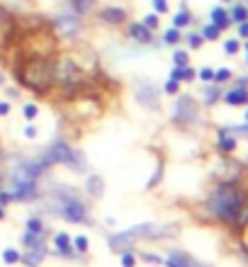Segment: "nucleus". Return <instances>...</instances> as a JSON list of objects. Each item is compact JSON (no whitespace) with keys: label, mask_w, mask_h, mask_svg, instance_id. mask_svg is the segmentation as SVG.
Wrapping results in <instances>:
<instances>
[{"label":"nucleus","mask_w":248,"mask_h":267,"mask_svg":"<svg viewBox=\"0 0 248 267\" xmlns=\"http://www.w3.org/2000/svg\"><path fill=\"white\" fill-rule=\"evenodd\" d=\"M12 76L34 95H49V90L54 88V58L46 54H22Z\"/></svg>","instance_id":"obj_1"},{"label":"nucleus","mask_w":248,"mask_h":267,"mask_svg":"<svg viewBox=\"0 0 248 267\" xmlns=\"http://www.w3.org/2000/svg\"><path fill=\"white\" fill-rule=\"evenodd\" d=\"M100 71L85 68V63L71 54L58 56L54 61V88H61L66 95H78L83 88H90Z\"/></svg>","instance_id":"obj_2"},{"label":"nucleus","mask_w":248,"mask_h":267,"mask_svg":"<svg viewBox=\"0 0 248 267\" xmlns=\"http://www.w3.org/2000/svg\"><path fill=\"white\" fill-rule=\"evenodd\" d=\"M243 202H246V197H243V192H241L234 182H222V185L212 192V197H209V212L214 214L219 221L234 226L238 212H241V207H243Z\"/></svg>","instance_id":"obj_3"},{"label":"nucleus","mask_w":248,"mask_h":267,"mask_svg":"<svg viewBox=\"0 0 248 267\" xmlns=\"http://www.w3.org/2000/svg\"><path fill=\"white\" fill-rule=\"evenodd\" d=\"M42 175V168L37 163H17L10 170L8 185H3L8 197L12 199H32L37 192V180Z\"/></svg>","instance_id":"obj_4"},{"label":"nucleus","mask_w":248,"mask_h":267,"mask_svg":"<svg viewBox=\"0 0 248 267\" xmlns=\"http://www.w3.org/2000/svg\"><path fill=\"white\" fill-rule=\"evenodd\" d=\"M37 165L42 170H46L51 165H68L73 173H85V158H83L80 151L71 148L66 141H54L49 146V151L37 160Z\"/></svg>","instance_id":"obj_5"},{"label":"nucleus","mask_w":248,"mask_h":267,"mask_svg":"<svg viewBox=\"0 0 248 267\" xmlns=\"http://www.w3.org/2000/svg\"><path fill=\"white\" fill-rule=\"evenodd\" d=\"M54 194V212L58 216H64L66 221L71 223H85L88 221V207L80 202L78 192L76 189H68V187H58L51 192Z\"/></svg>","instance_id":"obj_6"},{"label":"nucleus","mask_w":248,"mask_h":267,"mask_svg":"<svg viewBox=\"0 0 248 267\" xmlns=\"http://www.w3.org/2000/svg\"><path fill=\"white\" fill-rule=\"evenodd\" d=\"M83 17L76 15L73 10H66V12H58L56 17L51 20V32L54 37L58 39H76L80 32H83Z\"/></svg>","instance_id":"obj_7"},{"label":"nucleus","mask_w":248,"mask_h":267,"mask_svg":"<svg viewBox=\"0 0 248 267\" xmlns=\"http://www.w3.org/2000/svg\"><path fill=\"white\" fill-rule=\"evenodd\" d=\"M197 114H200V110H197V102L192 100L190 95H180V97L175 100V105H173V119H175L178 124L197 122Z\"/></svg>","instance_id":"obj_8"},{"label":"nucleus","mask_w":248,"mask_h":267,"mask_svg":"<svg viewBox=\"0 0 248 267\" xmlns=\"http://www.w3.org/2000/svg\"><path fill=\"white\" fill-rule=\"evenodd\" d=\"M134 97L141 107L146 110H158V90L148 83V80H139L134 90Z\"/></svg>","instance_id":"obj_9"},{"label":"nucleus","mask_w":248,"mask_h":267,"mask_svg":"<svg viewBox=\"0 0 248 267\" xmlns=\"http://www.w3.org/2000/svg\"><path fill=\"white\" fill-rule=\"evenodd\" d=\"M95 17H98L102 24L119 27V24L127 22V10H124V8H119V5H107V8H100Z\"/></svg>","instance_id":"obj_10"},{"label":"nucleus","mask_w":248,"mask_h":267,"mask_svg":"<svg viewBox=\"0 0 248 267\" xmlns=\"http://www.w3.org/2000/svg\"><path fill=\"white\" fill-rule=\"evenodd\" d=\"M127 34H129V39L136 42V44H144V46L153 44V32L144 22H132L127 27Z\"/></svg>","instance_id":"obj_11"},{"label":"nucleus","mask_w":248,"mask_h":267,"mask_svg":"<svg viewBox=\"0 0 248 267\" xmlns=\"http://www.w3.org/2000/svg\"><path fill=\"white\" fill-rule=\"evenodd\" d=\"M54 248H56L58 255H64V257L73 255V243H71V236L64 233V231H58V233L54 236Z\"/></svg>","instance_id":"obj_12"},{"label":"nucleus","mask_w":248,"mask_h":267,"mask_svg":"<svg viewBox=\"0 0 248 267\" xmlns=\"http://www.w3.org/2000/svg\"><path fill=\"white\" fill-rule=\"evenodd\" d=\"M224 102L226 105H234V107H241V105H248V90L246 88H234V90H229L224 95Z\"/></svg>","instance_id":"obj_13"},{"label":"nucleus","mask_w":248,"mask_h":267,"mask_svg":"<svg viewBox=\"0 0 248 267\" xmlns=\"http://www.w3.org/2000/svg\"><path fill=\"white\" fill-rule=\"evenodd\" d=\"M132 241H134V236L129 233H119V236H112L110 238V248H112L114 253H124V250H129L132 248Z\"/></svg>","instance_id":"obj_14"},{"label":"nucleus","mask_w":248,"mask_h":267,"mask_svg":"<svg viewBox=\"0 0 248 267\" xmlns=\"http://www.w3.org/2000/svg\"><path fill=\"white\" fill-rule=\"evenodd\" d=\"M95 5H98V0H68V10H73L80 17H85L90 10H95Z\"/></svg>","instance_id":"obj_15"},{"label":"nucleus","mask_w":248,"mask_h":267,"mask_svg":"<svg viewBox=\"0 0 248 267\" xmlns=\"http://www.w3.org/2000/svg\"><path fill=\"white\" fill-rule=\"evenodd\" d=\"M209 17H212V24H216L219 29H226V27L231 24V17H229V10H224L222 5H216V8H212V12H209Z\"/></svg>","instance_id":"obj_16"},{"label":"nucleus","mask_w":248,"mask_h":267,"mask_svg":"<svg viewBox=\"0 0 248 267\" xmlns=\"http://www.w3.org/2000/svg\"><path fill=\"white\" fill-rule=\"evenodd\" d=\"M190 24H192V15H190V10H188V5L182 3L180 10L173 15V27H178V29H185V27H190Z\"/></svg>","instance_id":"obj_17"},{"label":"nucleus","mask_w":248,"mask_h":267,"mask_svg":"<svg viewBox=\"0 0 248 267\" xmlns=\"http://www.w3.org/2000/svg\"><path fill=\"white\" fill-rule=\"evenodd\" d=\"M22 243L29 248V250H44V233H32L27 231L22 236Z\"/></svg>","instance_id":"obj_18"},{"label":"nucleus","mask_w":248,"mask_h":267,"mask_svg":"<svg viewBox=\"0 0 248 267\" xmlns=\"http://www.w3.org/2000/svg\"><path fill=\"white\" fill-rule=\"evenodd\" d=\"M236 148V139L229 136V129H219V151L224 153H231Z\"/></svg>","instance_id":"obj_19"},{"label":"nucleus","mask_w":248,"mask_h":267,"mask_svg":"<svg viewBox=\"0 0 248 267\" xmlns=\"http://www.w3.org/2000/svg\"><path fill=\"white\" fill-rule=\"evenodd\" d=\"M42 260H44V250H27V253L20 257V262H24L27 267H39Z\"/></svg>","instance_id":"obj_20"},{"label":"nucleus","mask_w":248,"mask_h":267,"mask_svg":"<svg viewBox=\"0 0 248 267\" xmlns=\"http://www.w3.org/2000/svg\"><path fill=\"white\" fill-rule=\"evenodd\" d=\"M229 17H231V22H246L248 20V8L243 5V3H236L231 10H229Z\"/></svg>","instance_id":"obj_21"},{"label":"nucleus","mask_w":248,"mask_h":267,"mask_svg":"<svg viewBox=\"0 0 248 267\" xmlns=\"http://www.w3.org/2000/svg\"><path fill=\"white\" fill-rule=\"evenodd\" d=\"M180 39H182V34L178 27H170V29H166L163 32V44H168V46H175V44H180Z\"/></svg>","instance_id":"obj_22"},{"label":"nucleus","mask_w":248,"mask_h":267,"mask_svg":"<svg viewBox=\"0 0 248 267\" xmlns=\"http://www.w3.org/2000/svg\"><path fill=\"white\" fill-rule=\"evenodd\" d=\"M88 192H90L92 197H100L102 192H105L102 178H98V175H90V178H88Z\"/></svg>","instance_id":"obj_23"},{"label":"nucleus","mask_w":248,"mask_h":267,"mask_svg":"<svg viewBox=\"0 0 248 267\" xmlns=\"http://www.w3.org/2000/svg\"><path fill=\"white\" fill-rule=\"evenodd\" d=\"M204 37V42H216V39H219V34H222V29H219V27H216V24H204L202 27V32H200Z\"/></svg>","instance_id":"obj_24"},{"label":"nucleus","mask_w":248,"mask_h":267,"mask_svg":"<svg viewBox=\"0 0 248 267\" xmlns=\"http://www.w3.org/2000/svg\"><path fill=\"white\" fill-rule=\"evenodd\" d=\"M219 95H222V88H219V83L209 85V88H204V100H207V105L216 102V100H219Z\"/></svg>","instance_id":"obj_25"},{"label":"nucleus","mask_w":248,"mask_h":267,"mask_svg":"<svg viewBox=\"0 0 248 267\" xmlns=\"http://www.w3.org/2000/svg\"><path fill=\"white\" fill-rule=\"evenodd\" d=\"M173 66H190V56H188V51L175 49V51H173Z\"/></svg>","instance_id":"obj_26"},{"label":"nucleus","mask_w":248,"mask_h":267,"mask_svg":"<svg viewBox=\"0 0 248 267\" xmlns=\"http://www.w3.org/2000/svg\"><path fill=\"white\" fill-rule=\"evenodd\" d=\"M20 250H15V248H5V250H3V260H5V262H8V265H17V262H20Z\"/></svg>","instance_id":"obj_27"},{"label":"nucleus","mask_w":248,"mask_h":267,"mask_svg":"<svg viewBox=\"0 0 248 267\" xmlns=\"http://www.w3.org/2000/svg\"><path fill=\"white\" fill-rule=\"evenodd\" d=\"M234 226H236V228H246L248 226V202H243V207H241V212H238Z\"/></svg>","instance_id":"obj_28"},{"label":"nucleus","mask_w":248,"mask_h":267,"mask_svg":"<svg viewBox=\"0 0 248 267\" xmlns=\"http://www.w3.org/2000/svg\"><path fill=\"white\" fill-rule=\"evenodd\" d=\"M185 39H188V46H190V49H200V46L204 44V37L200 32H190Z\"/></svg>","instance_id":"obj_29"},{"label":"nucleus","mask_w":248,"mask_h":267,"mask_svg":"<svg viewBox=\"0 0 248 267\" xmlns=\"http://www.w3.org/2000/svg\"><path fill=\"white\" fill-rule=\"evenodd\" d=\"M163 92H166V95H178V92H180V80L168 78L166 85H163Z\"/></svg>","instance_id":"obj_30"},{"label":"nucleus","mask_w":248,"mask_h":267,"mask_svg":"<svg viewBox=\"0 0 248 267\" xmlns=\"http://www.w3.org/2000/svg\"><path fill=\"white\" fill-rule=\"evenodd\" d=\"M141 22L146 24L148 29H151V32H156L158 27H161V20H158V15H156V12H151V15H146V17H144Z\"/></svg>","instance_id":"obj_31"},{"label":"nucleus","mask_w":248,"mask_h":267,"mask_svg":"<svg viewBox=\"0 0 248 267\" xmlns=\"http://www.w3.org/2000/svg\"><path fill=\"white\" fill-rule=\"evenodd\" d=\"M27 231H32V233H44V223H42V219L32 216V219L27 221Z\"/></svg>","instance_id":"obj_32"},{"label":"nucleus","mask_w":248,"mask_h":267,"mask_svg":"<svg viewBox=\"0 0 248 267\" xmlns=\"http://www.w3.org/2000/svg\"><path fill=\"white\" fill-rule=\"evenodd\" d=\"M22 114H24V119H29V122H32V119H37V117H39V107H37L34 102H29V105H24Z\"/></svg>","instance_id":"obj_33"},{"label":"nucleus","mask_w":248,"mask_h":267,"mask_svg":"<svg viewBox=\"0 0 248 267\" xmlns=\"http://www.w3.org/2000/svg\"><path fill=\"white\" fill-rule=\"evenodd\" d=\"M71 243H73V248H76L78 253H88V238H85V236H76Z\"/></svg>","instance_id":"obj_34"},{"label":"nucleus","mask_w":248,"mask_h":267,"mask_svg":"<svg viewBox=\"0 0 248 267\" xmlns=\"http://www.w3.org/2000/svg\"><path fill=\"white\" fill-rule=\"evenodd\" d=\"M151 8L156 10V15H166V12L170 10L168 0H151Z\"/></svg>","instance_id":"obj_35"},{"label":"nucleus","mask_w":248,"mask_h":267,"mask_svg":"<svg viewBox=\"0 0 248 267\" xmlns=\"http://www.w3.org/2000/svg\"><path fill=\"white\" fill-rule=\"evenodd\" d=\"M238 49H241V46H238L236 39H226V42H224V54H226V56L238 54Z\"/></svg>","instance_id":"obj_36"},{"label":"nucleus","mask_w":248,"mask_h":267,"mask_svg":"<svg viewBox=\"0 0 248 267\" xmlns=\"http://www.w3.org/2000/svg\"><path fill=\"white\" fill-rule=\"evenodd\" d=\"M226 80H231V71H229V68L214 71V83H226Z\"/></svg>","instance_id":"obj_37"},{"label":"nucleus","mask_w":248,"mask_h":267,"mask_svg":"<svg viewBox=\"0 0 248 267\" xmlns=\"http://www.w3.org/2000/svg\"><path fill=\"white\" fill-rule=\"evenodd\" d=\"M122 267H136V255H134V253L124 250V253H122Z\"/></svg>","instance_id":"obj_38"},{"label":"nucleus","mask_w":248,"mask_h":267,"mask_svg":"<svg viewBox=\"0 0 248 267\" xmlns=\"http://www.w3.org/2000/svg\"><path fill=\"white\" fill-rule=\"evenodd\" d=\"M161 175H163V165H161V163H158L156 173H153V175H151V180H148V185H146V187H148V189H151V187H156V185H158V180H161Z\"/></svg>","instance_id":"obj_39"},{"label":"nucleus","mask_w":248,"mask_h":267,"mask_svg":"<svg viewBox=\"0 0 248 267\" xmlns=\"http://www.w3.org/2000/svg\"><path fill=\"white\" fill-rule=\"evenodd\" d=\"M170 78L173 80H185V66H173L170 68Z\"/></svg>","instance_id":"obj_40"},{"label":"nucleus","mask_w":248,"mask_h":267,"mask_svg":"<svg viewBox=\"0 0 248 267\" xmlns=\"http://www.w3.org/2000/svg\"><path fill=\"white\" fill-rule=\"evenodd\" d=\"M197 76H200L204 83H214V71H212V68H202Z\"/></svg>","instance_id":"obj_41"},{"label":"nucleus","mask_w":248,"mask_h":267,"mask_svg":"<svg viewBox=\"0 0 248 267\" xmlns=\"http://www.w3.org/2000/svg\"><path fill=\"white\" fill-rule=\"evenodd\" d=\"M141 260H146L148 265H161V262H163V260L158 255H153V253H141Z\"/></svg>","instance_id":"obj_42"},{"label":"nucleus","mask_w":248,"mask_h":267,"mask_svg":"<svg viewBox=\"0 0 248 267\" xmlns=\"http://www.w3.org/2000/svg\"><path fill=\"white\" fill-rule=\"evenodd\" d=\"M24 136H27V139H37V126H34V124H27V126H24Z\"/></svg>","instance_id":"obj_43"},{"label":"nucleus","mask_w":248,"mask_h":267,"mask_svg":"<svg viewBox=\"0 0 248 267\" xmlns=\"http://www.w3.org/2000/svg\"><path fill=\"white\" fill-rule=\"evenodd\" d=\"M238 34H241L243 39H248V20L246 22H238Z\"/></svg>","instance_id":"obj_44"},{"label":"nucleus","mask_w":248,"mask_h":267,"mask_svg":"<svg viewBox=\"0 0 248 267\" xmlns=\"http://www.w3.org/2000/svg\"><path fill=\"white\" fill-rule=\"evenodd\" d=\"M195 78H197V73H195V68L185 66V80H195Z\"/></svg>","instance_id":"obj_45"},{"label":"nucleus","mask_w":248,"mask_h":267,"mask_svg":"<svg viewBox=\"0 0 248 267\" xmlns=\"http://www.w3.org/2000/svg\"><path fill=\"white\" fill-rule=\"evenodd\" d=\"M10 114V105L8 102H0V117H8Z\"/></svg>","instance_id":"obj_46"},{"label":"nucleus","mask_w":248,"mask_h":267,"mask_svg":"<svg viewBox=\"0 0 248 267\" xmlns=\"http://www.w3.org/2000/svg\"><path fill=\"white\" fill-rule=\"evenodd\" d=\"M0 219H5V209L3 207H0Z\"/></svg>","instance_id":"obj_47"},{"label":"nucleus","mask_w":248,"mask_h":267,"mask_svg":"<svg viewBox=\"0 0 248 267\" xmlns=\"http://www.w3.org/2000/svg\"><path fill=\"white\" fill-rule=\"evenodd\" d=\"M3 83H5V76H3V73H0V85H3Z\"/></svg>","instance_id":"obj_48"},{"label":"nucleus","mask_w":248,"mask_h":267,"mask_svg":"<svg viewBox=\"0 0 248 267\" xmlns=\"http://www.w3.org/2000/svg\"><path fill=\"white\" fill-rule=\"evenodd\" d=\"M3 158H5V153H3V151H0V165H3Z\"/></svg>","instance_id":"obj_49"},{"label":"nucleus","mask_w":248,"mask_h":267,"mask_svg":"<svg viewBox=\"0 0 248 267\" xmlns=\"http://www.w3.org/2000/svg\"><path fill=\"white\" fill-rule=\"evenodd\" d=\"M0 194H3V182H0Z\"/></svg>","instance_id":"obj_50"},{"label":"nucleus","mask_w":248,"mask_h":267,"mask_svg":"<svg viewBox=\"0 0 248 267\" xmlns=\"http://www.w3.org/2000/svg\"><path fill=\"white\" fill-rule=\"evenodd\" d=\"M224 3H231V0H224Z\"/></svg>","instance_id":"obj_51"},{"label":"nucleus","mask_w":248,"mask_h":267,"mask_svg":"<svg viewBox=\"0 0 248 267\" xmlns=\"http://www.w3.org/2000/svg\"><path fill=\"white\" fill-rule=\"evenodd\" d=\"M246 119H248V112H246Z\"/></svg>","instance_id":"obj_52"},{"label":"nucleus","mask_w":248,"mask_h":267,"mask_svg":"<svg viewBox=\"0 0 248 267\" xmlns=\"http://www.w3.org/2000/svg\"><path fill=\"white\" fill-rule=\"evenodd\" d=\"M246 51H248V44H246Z\"/></svg>","instance_id":"obj_53"},{"label":"nucleus","mask_w":248,"mask_h":267,"mask_svg":"<svg viewBox=\"0 0 248 267\" xmlns=\"http://www.w3.org/2000/svg\"><path fill=\"white\" fill-rule=\"evenodd\" d=\"M246 63H248V58H246Z\"/></svg>","instance_id":"obj_54"}]
</instances>
